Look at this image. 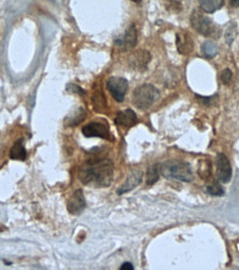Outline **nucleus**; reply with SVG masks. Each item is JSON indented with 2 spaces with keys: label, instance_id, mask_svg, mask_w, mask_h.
<instances>
[{
  "label": "nucleus",
  "instance_id": "14",
  "mask_svg": "<svg viewBox=\"0 0 239 270\" xmlns=\"http://www.w3.org/2000/svg\"><path fill=\"white\" fill-rule=\"evenodd\" d=\"M27 157V151L25 145H23V140L20 139L14 144V146L10 150V159L15 161H25Z\"/></svg>",
  "mask_w": 239,
  "mask_h": 270
},
{
  "label": "nucleus",
  "instance_id": "23",
  "mask_svg": "<svg viewBox=\"0 0 239 270\" xmlns=\"http://www.w3.org/2000/svg\"><path fill=\"white\" fill-rule=\"evenodd\" d=\"M232 78H233V72L232 70H229V69H225L224 71L222 72V74H221V80H222V82L224 83V84H229L230 81H232Z\"/></svg>",
  "mask_w": 239,
  "mask_h": 270
},
{
  "label": "nucleus",
  "instance_id": "19",
  "mask_svg": "<svg viewBox=\"0 0 239 270\" xmlns=\"http://www.w3.org/2000/svg\"><path fill=\"white\" fill-rule=\"evenodd\" d=\"M93 103H94V108L97 111H103L105 108V96L102 93L101 90L95 92L93 96Z\"/></svg>",
  "mask_w": 239,
  "mask_h": 270
},
{
  "label": "nucleus",
  "instance_id": "27",
  "mask_svg": "<svg viewBox=\"0 0 239 270\" xmlns=\"http://www.w3.org/2000/svg\"><path fill=\"white\" fill-rule=\"evenodd\" d=\"M132 1H133V2H137V3H138V2H141L142 0H132Z\"/></svg>",
  "mask_w": 239,
  "mask_h": 270
},
{
  "label": "nucleus",
  "instance_id": "9",
  "mask_svg": "<svg viewBox=\"0 0 239 270\" xmlns=\"http://www.w3.org/2000/svg\"><path fill=\"white\" fill-rule=\"evenodd\" d=\"M86 206L85 195H83L82 189H78L73 193V195L70 197L69 201H68V212L72 215H79L81 214Z\"/></svg>",
  "mask_w": 239,
  "mask_h": 270
},
{
  "label": "nucleus",
  "instance_id": "22",
  "mask_svg": "<svg viewBox=\"0 0 239 270\" xmlns=\"http://www.w3.org/2000/svg\"><path fill=\"white\" fill-rule=\"evenodd\" d=\"M235 37H236V25H234L233 23V25H230L228 28H227L226 34H225L226 41L229 44V46L233 43Z\"/></svg>",
  "mask_w": 239,
  "mask_h": 270
},
{
  "label": "nucleus",
  "instance_id": "24",
  "mask_svg": "<svg viewBox=\"0 0 239 270\" xmlns=\"http://www.w3.org/2000/svg\"><path fill=\"white\" fill-rule=\"evenodd\" d=\"M71 88H68V90L69 91H73L75 93H79V94H85V92L83 90L82 88H80L79 86H75V84H70Z\"/></svg>",
  "mask_w": 239,
  "mask_h": 270
},
{
  "label": "nucleus",
  "instance_id": "26",
  "mask_svg": "<svg viewBox=\"0 0 239 270\" xmlns=\"http://www.w3.org/2000/svg\"><path fill=\"white\" fill-rule=\"evenodd\" d=\"M230 5H232L234 8L239 7V0H230Z\"/></svg>",
  "mask_w": 239,
  "mask_h": 270
},
{
  "label": "nucleus",
  "instance_id": "25",
  "mask_svg": "<svg viewBox=\"0 0 239 270\" xmlns=\"http://www.w3.org/2000/svg\"><path fill=\"white\" fill-rule=\"evenodd\" d=\"M120 269H121V270H133L134 267L131 263H124L121 266V267H120Z\"/></svg>",
  "mask_w": 239,
  "mask_h": 270
},
{
  "label": "nucleus",
  "instance_id": "3",
  "mask_svg": "<svg viewBox=\"0 0 239 270\" xmlns=\"http://www.w3.org/2000/svg\"><path fill=\"white\" fill-rule=\"evenodd\" d=\"M158 96V90L152 84H142L133 92V103L135 107L141 108V110H146L153 106Z\"/></svg>",
  "mask_w": 239,
  "mask_h": 270
},
{
  "label": "nucleus",
  "instance_id": "13",
  "mask_svg": "<svg viewBox=\"0 0 239 270\" xmlns=\"http://www.w3.org/2000/svg\"><path fill=\"white\" fill-rule=\"evenodd\" d=\"M151 61V54L147 51H137V54H133V57L131 58V66L135 69L139 71L145 70L147 64Z\"/></svg>",
  "mask_w": 239,
  "mask_h": 270
},
{
  "label": "nucleus",
  "instance_id": "18",
  "mask_svg": "<svg viewBox=\"0 0 239 270\" xmlns=\"http://www.w3.org/2000/svg\"><path fill=\"white\" fill-rule=\"evenodd\" d=\"M159 174H161V173H159V165L158 164H155V165H153V166H151L146 174L147 185H149V186H152V185L156 183L159 179Z\"/></svg>",
  "mask_w": 239,
  "mask_h": 270
},
{
  "label": "nucleus",
  "instance_id": "8",
  "mask_svg": "<svg viewBox=\"0 0 239 270\" xmlns=\"http://www.w3.org/2000/svg\"><path fill=\"white\" fill-rule=\"evenodd\" d=\"M137 31L134 26H130L125 34L115 39V46L121 48L122 50H131L137 46Z\"/></svg>",
  "mask_w": 239,
  "mask_h": 270
},
{
  "label": "nucleus",
  "instance_id": "1",
  "mask_svg": "<svg viewBox=\"0 0 239 270\" xmlns=\"http://www.w3.org/2000/svg\"><path fill=\"white\" fill-rule=\"evenodd\" d=\"M114 165L112 161L94 157L86 162L79 172V179L85 185L93 187H109L113 182Z\"/></svg>",
  "mask_w": 239,
  "mask_h": 270
},
{
  "label": "nucleus",
  "instance_id": "15",
  "mask_svg": "<svg viewBox=\"0 0 239 270\" xmlns=\"http://www.w3.org/2000/svg\"><path fill=\"white\" fill-rule=\"evenodd\" d=\"M199 6L207 14H214L224 6L225 0H198Z\"/></svg>",
  "mask_w": 239,
  "mask_h": 270
},
{
  "label": "nucleus",
  "instance_id": "7",
  "mask_svg": "<svg viewBox=\"0 0 239 270\" xmlns=\"http://www.w3.org/2000/svg\"><path fill=\"white\" fill-rule=\"evenodd\" d=\"M83 135L86 138H101V139H109L110 131L109 126L104 123L100 122H91L86 124L82 128Z\"/></svg>",
  "mask_w": 239,
  "mask_h": 270
},
{
  "label": "nucleus",
  "instance_id": "4",
  "mask_svg": "<svg viewBox=\"0 0 239 270\" xmlns=\"http://www.w3.org/2000/svg\"><path fill=\"white\" fill-rule=\"evenodd\" d=\"M190 23L198 34L205 36V37H212L213 35L216 34V27L212 20L197 10H194L190 16Z\"/></svg>",
  "mask_w": 239,
  "mask_h": 270
},
{
  "label": "nucleus",
  "instance_id": "21",
  "mask_svg": "<svg viewBox=\"0 0 239 270\" xmlns=\"http://www.w3.org/2000/svg\"><path fill=\"white\" fill-rule=\"evenodd\" d=\"M85 118V112L82 108H80L75 112L74 115H71L69 119V126H78L79 123H81Z\"/></svg>",
  "mask_w": 239,
  "mask_h": 270
},
{
  "label": "nucleus",
  "instance_id": "16",
  "mask_svg": "<svg viewBox=\"0 0 239 270\" xmlns=\"http://www.w3.org/2000/svg\"><path fill=\"white\" fill-rule=\"evenodd\" d=\"M202 54L204 55L206 59H213L216 57L218 54V47L217 44L213 41H205L201 47Z\"/></svg>",
  "mask_w": 239,
  "mask_h": 270
},
{
  "label": "nucleus",
  "instance_id": "2",
  "mask_svg": "<svg viewBox=\"0 0 239 270\" xmlns=\"http://www.w3.org/2000/svg\"><path fill=\"white\" fill-rule=\"evenodd\" d=\"M159 173L165 179H173L185 183L192 182L194 179L190 165L177 160H170L159 164Z\"/></svg>",
  "mask_w": 239,
  "mask_h": 270
},
{
  "label": "nucleus",
  "instance_id": "17",
  "mask_svg": "<svg viewBox=\"0 0 239 270\" xmlns=\"http://www.w3.org/2000/svg\"><path fill=\"white\" fill-rule=\"evenodd\" d=\"M198 175L203 180H207L212 174V164L208 160H202L198 164Z\"/></svg>",
  "mask_w": 239,
  "mask_h": 270
},
{
  "label": "nucleus",
  "instance_id": "12",
  "mask_svg": "<svg viewBox=\"0 0 239 270\" xmlns=\"http://www.w3.org/2000/svg\"><path fill=\"white\" fill-rule=\"evenodd\" d=\"M115 124H118L120 126H133L137 123V116L135 114V112L131 108H126L124 111H120L115 116L114 120Z\"/></svg>",
  "mask_w": 239,
  "mask_h": 270
},
{
  "label": "nucleus",
  "instance_id": "20",
  "mask_svg": "<svg viewBox=\"0 0 239 270\" xmlns=\"http://www.w3.org/2000/svg\"><path fill=\"white\" fill-rule=\"evenodd\" d=\"M205 192L207 193V194H209L212 196H222L225 194L224 188H222V185L217 182H215L213 185L207 186L205 188Z\"/></svg>",
  "mask_w": 239,
  "mask_h": 270
},
{
  "label": "nucleus",
  "instance_id": "11",
  "mask_svg": "<svg viewBox=\"0 0 239 270\" xmlns=\"http://www.w3.org/2000/svg\"><path fill=\"white\" fill-rule=\"evenodd\" d=\"M176 47L181 54H190L194 49V41L188 32H178L176 35Z\"/></svg>",
  "mask_w": 239,
  "mask_h": 270
},
{
  "label": "nucleus",
  "instance_id": "6",
  "mask_svg": "<svg viewBox=\"0 0 239 270\" xmlns=\"http://www.w3.org/2000/svg\"><path fill=\"white\" fill-rule=\"evenodd\" d=\"M216 174L217 179L221 183H228L232 179L233 171L232 165H230L229 160L224 154H218L216 159Z\"/></svg>",
  "mask_w": 239,
  "mask_h": 270
},
{
  "label": "nucleus",
  "instance_id": "10",
  "mask_svg": "<svg viewBox=\"0 0 239 270\" xmlns=\"http://www.w3.org/2000/svg\"><path fill=\"white\" fill-rule=\"evenodd\" d=\"M142 180H143V172L139 170L132 171L129 174V176H127L124 184L121 185V187L118 189V194L122 195V194H125L127 192L132 191V189H134L142 183Z\"/></svg>",
  "mask_w": 239,
  "mask_h": 270
},
{
  "label": "nucleus",
  "instance_id": "5",
  "mask_svg": "<svg viewBox=\"0 0 239 270\" xmlns=\"http://www.w3.org/2000/svg\"><path fill=\"white\" fill-rule=\"evenodd\" d=\"M106 88L115 101L123 102L129 89V82L124 78H110L106 82Z\"/></svg>",
  "mask_w": 239,
  "mask_h": 270
}]
</instances>
